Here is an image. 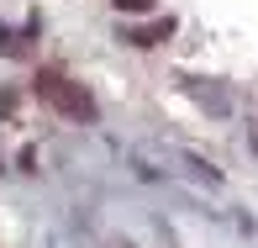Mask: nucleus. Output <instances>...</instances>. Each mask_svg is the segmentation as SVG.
Returning <instances> with one entry per match:
<instances>
[{
  "instance_id": "nucleus-1",
  "label": "nucleus",
  "mask_w": 258,
  "mask_h": 248,
  "mask_svg": "<svg viewBox=\"0 0 258 248\" xmlns=\"http://www.w3.org/2000/svg\"><path fill=\"white\" fill-rule=\"evenodd\" d=\"M37 95L53 101L58 111H69V116H85V122H95V101H90L79 85H69L63 74H53V69H42V74H37Z\"/></svg>"
},
{
  "instance_id": "nucleus-2",
  "label": "nucleus",
  "mask_w": 258,
  "mask_h": 248,
  "mask_svg": "<svg viewBox=\"0 0 258 248\" xmlns=\"http://www.w3.org/2000/svg\"><path fill=\"white\" fill-rule=\"evenodd\" d=\"M169 32H174V21L163 16V21H148V27H137V32H132V42H137V48H153V42H163Z\"/></svg>"
},
{
  "instance_id": "nucleus-3",
  "label": "nucleus",
  "mask_w": 258,
  "mask_h": 248,
  "mask_svg": "<svg viewBox=\"0 0 258 248\" xmlns=\"http://www.w3.org/2000/svg\"><path fill=\"white\" fill-rule=\"evenodd\" d=\"M111 6H116V11H148L153 0H111Z\"/></svg>"
}]
</instances>
